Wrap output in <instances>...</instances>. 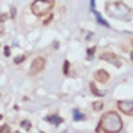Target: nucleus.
<instances>
[{
	"label": "nucleus",
	"instance_id": "obj_7",
	"mask_svg": "<svg viewBox=\"0 0 133 133\" xmlns=\"http://www.w3.org/2000/svg\"><path fill=\"white\" fill-rule=\"evenodd\" d=\"M94 77H95V80L100 83H106L110 79V74H109L106 70H97L95 73H94Z\"/></svg>",
	"mask_w": 133,
	"mask_h": 133
},
{
	"label": "nucleus",
	"instance_id": "obj_21",
	"mask_svg": "<svg viewBox=\"0 0 133 133\" xmlns=\"http://www.w3.org/2000/svg\"><path fill=\"white\" fill-rule=\"evenodd\" d=\"M94 6H95V0H91V8L94 9Z\"/></svg>",
	"mask_w": 133,
	"mask_h": 133
},
{
	"label": "nucleus",
	"instance_id": "obj_22",
	"mask_svg": "<svg viewBox=\"0 0 133 133\" xmlns=\"http://www.w3.org/2000/svg\"><path fill=\"white\" fill-rule=\"evenodd\" d=\"M0 119H2V114H0Z\"/></svg>",
	"mask_w": 133,
	"mask_h": 133
},
{
	"label": "nucleus",
	"instance_id": "obj_9",
	"mask_svg": "<svg viewBox=\"0 0 133 133\" xmlns=\"http://www.w3.org/2000/svg\"><path fill=\"white\" fill-rule=\"evenodd\" d=\"M94 15H95V20H97V21H98L101 26H104V27H110L108 21H106V20L101 17V14H100V12H97V11H95V12H94Z\"/></svg>",
	"mask_w": 133,
	"mask_h": 133
},
{
	"label": "nucleus",
	"instance_id": "obj_4",
	"mask_svg": "<svg viewBox=\"0 0 133 133\" xmlns=\"http://www.w3.org/2000/svg\"><path fill=\"white\" fill-rule=\"evenodd\" d=\"M44 66H45V59L41 58V56L35 58L32 62V66H30V76H36L38 73H41Z\"/></svg>",
	"mask_w": 133,
	"mask_h": 133
},
{
	"label": "nucleus",
	"instance_id": "obj_16",
	"mask_svg": "<svg viewBox=\"0 0 133 133\" xmlns=\"http://www.w3.org/2000/svg\"><path fill=\"white\" fill-rule=\"evenodd\" d=\"M0 133H11V127L9 125H2L0 127Z\"/></svg>",
	"mask_w": 133,
	"mask_h": 133
},
{
	"label": "nucleus",
	"instance_id": "obj_6",
	"mask_svg": "<svg viewBox=\"0 0 133 133\" xmlns=\"http://www.w3.org/2000/svg\"><path fill=\"white\" fill-rule=\"evenodd\" d=\"M100 59H101V61H108L109 64H114V65L118 66V68L123 65L121 59L118 58L116 55H114V53H108V51H106V53H101V55H100Z\"/></svg>",
	"mask_w": 133,
	"mask_h": 133
},
{
	"label": "nucleus",
	"instance_id": "obj_10",
	"mask_svg": "<svg viewBox=\"0 0 133 133\" xmlns=\"http://www.w3.org/2000/svg\"><path fill=\"white\" fill-rule=\"evenodd\" d=\"M73 116H74V121H82V119H85V118H86V115H85V114H82L80 110H77V109H74Z\"/></svg>",
	"mask_w": 133,
	"mask_h": 133
},
{
	"label": "nucleus",
	"instance_id": "obj_17",
	"mask_svg": "<svg viewBox=\"0 0 133 133\" xmlns=\"http://www.w3.org/2000/svg\"><path fill=\"white\" fill-rule=\"evenodd\" d=\"M95 53V47H91V49H88V59H92V55Z\"/></svg>",
	"mask_w": 133,
	"mask_h": 133
},
{
	"label": "nucleus",
	"instance_id": "obj_13",
	"mask_svg": "<svg viewBox=\"0 0 133 133\" xmlns=\"http://www.w3.org/2000/svg\"><path fill=\"white\" fill-rule=\"evenodd\" d=\"M92 109H94V110L103 109V103H101V101H94V103H92Z\"/></svg>",
	"mask_w": 133,
	"mask_h": 133
},
{
	"label": "nucleus",
	"instance_id": "obj_1",
	"mask_svg": "<svg viewBox=\"0 0 133 133\" xmlns=\"http://www.w3.org/2000/svg\"><path fill=\"white\" fill-rule=\"evenodd\" d=\"M123 130V119L116 112H108L101 116L100 125L97 127V132H110L116 133Z\"/></svg>",
	"mask_w": 133,
	"mask_h": 133
},
{
	"label": "nucleus",
	"instance_id": "obj_15",
	"mask_svg": "<svg viewBox=\"0 0 133 133\" xmlns=\"http://www.w3.org/2000/svg\"><path fill=\"white\" fill-rule=\"evenodd\" d=\"M23 61H26V55H20V56L14 58V62H15V64H21Z\"/></svg>",
	"mask_w": 133,
	"mask_h": 133
},
{
	"label": "nucleus",
	"instance_id": "obj_18",
	"mask_svg": "<svg viewBox=\"0 0 133 133\" xmlns=\"http://www.w3.org/2000/svg\"><path fill=\"white\" fill-rule=\"evenodd\" d=\"M3 50H5V56H9V55H11V49H9L8 45H6Z\"/></svg>",
	"mask_w": 133,
	"mask_h": 133
},
{
	"label": "nucleus",
	"instance_id": "obj_20",
	"mask_svg": "<svg viewBox=\"0 0 133 133\" xmlns=\"http://www.w3.org/2000/svg\"><path fill=\"white\" fill-rule=\"evenodd\" d=\"M11 17H12V18L15 17V8H11Z\"/></svg>",
	"mask_w": 133,
	"mask_h": 133
},
{
	"label": "nucleus",
	"instance_id": "obj_14",
	"mask_svg": "<svg viewBox=\"0 0 133 133\" xmlns=\"http://www.w3.org/2000/svg\"><path fill=\"white\" fill-rule=\"evenodd\" d=\"M64 74L70 76V62H68V61L64 62Z\"/></svg>",
	"mask_w": 133,
	"mask_h": 133
},
{
	"label": "nucleus",
	"instance_id": "obj_8",
	"mask_svg": "<svg viewBox=\"0 0 133 133\" xmlns=\"http://www.w3.org/2000/svg\"><path fill=\"white\" fill-rule=\"evenodd\" d=\"M45 121L51 123L53 125H59L61 123H64V119H62V118H61L59 115H49L47 118H45Z\"/></svg>",
	"mask_w": 133,
	"mask_h": 133
},
{
	"label": "nucleus",
	"instance_id": "obj_12",
	"mask_svg": "<svg viewBox=\"0 0 133 133\" xmlns=\"http://www.w3.org/2000/svg\"><path fill=\"white\" fill-rule=\"evenodd\" d=\"M89 86H91V91L94 92V94H95V95H98V97H103V95H104V92L98 91V89H97V88H95V85H94V83H91V85H89Z\"/></svg>",
	"mask_w": 133,
	"mask_h": 133
},
{
	"label": "nucleus",
	"instance_id": "obj_2",
	"mask_svg": "<svg viewBox=\"0 0 133 133\" xmlns=\"http://www.w3.org/2000/svg\"><path fill=\"white\" fill-rule=\"evenodd\" d=\"M106 12L109 17L116 18V20H123V21H129L132 18V9L123 2L106 3Z\"/></svg>",
	"mask_w": 133,
	"mask_h": 133
},
{
	"label": "nucleus",
	"instance_id": "obj_11",
	"mask_svg": "<svg viewBox=\"0 0 133 133\" xmlns=\"http://www.w3.org/2000/svg\"><path fill=\"white\" fill-rule=\"evenodd\" d=\"M30 129H32V124H30V121H27V119L21 121V130H30Z\"/></svg>",
	"mask_w": 133,
	"mask_h": 133
},
{
	"label": "nucleus",
	"instance_id": "obj_5",
	"mask_svg": "<svg viewBox=\"0 0 133 133\" xmlns=\"http://www.w3.org/2000/svg\"><path fill=\"white\" fill-rule=\"evenodd\" d=\"M116 106H118V109L123 114H125V115H129V116L133 115V101L132 100H121V101L116 103Z\"/></svg>",
	"mask_w": 133,
	"mask_h": 133
},
{
	"label": "nucleus",
	"instance_id": "obj_3",
	"mask_svg": "<svg viewBox=\"0 0 133 133\" xmlns=\"http://www.w3.org/2000/svg\"><path fill=\"white\" fill-rule=\"evenodd\" d=\"M53 6H55V0H35L30 5V9L36 17H44L51 11Z\"/></svg>",
	"mask_w": 133,
	"mask_h": 133
},
{
	"label": "nucleus",
	"instance_id": "obj_19",
	"mask_svg": "<svg viewBox=\"0 0 133 133\" xmlns=\"http://www.w3.org/2000/svg\"><path fill=\"white\" fill-rule=\"evenodd\" d=\"M6 18H8L6 15H0V23H3V21H6Z\"/></svg>",
	"mask_w": 133,
	"mask_h": 133
}]
</instances>
